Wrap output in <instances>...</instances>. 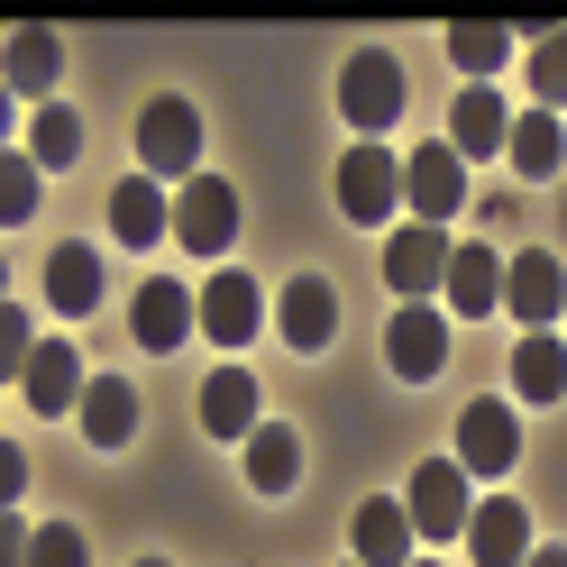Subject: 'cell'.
<instances>
[{
	"label": "cell",
	"instance_id": "obj_1",
	"mask_svg": "<svg viewBox=\"0 0 567 567\" xmlns=\"http://www.w3.org/2000/svg\"><path fill=\"white\" fill-rule=\"evenodd\" d=\"M403 513H412V530L421 540H467V522H476V476L457 467V457H421L412 467V485H403Z\"/></svg>",
	"mask_w": 567,
	"mask_h": 567
},
{
	"label": "cell",
	"instance_id": "obj_2",
	"mask_svg": "<svg viewBox=\"0 0 567 567\" xmlns=\"http://www.w3.org/2000/svg\"><path fill=\"white\" fill-rule=\"evenodd\" d=\"M137 165H147L156 184H174V193H184L193 174H210V165H202V111H193L184 92L147 101V120H137Z\"/></svg>",
	"mask_w": 567,
	"mask_h": 567
},
{
	"label": "cell",
	"instance_id": "obj_3",
	"mask_svg": "<svg viewBox=\"0 0 567 567\" xmlns=\"http://www.w3.org/2000/svg\"><path fill=\"white\" fill-rule=\"evenodd\" d=\"M339 120L358 128V137H384L403 120V64L384 55V47H358L339 64Z\"/></svg>",
	"mask_w": 567,
	"mask_h": 567
},
{
	"label": "cell",
	"instance_id": "obj_4",
	"mask_svg": "<svg viewBox=\"0 0 567 567\" xmlns=\"http://www.w3.org/2000/svg\"><path fill=\"white\" fill-rule=\"evenodd\" d=\"M339 210H348L358 229H375V220H394V210H403V165H394V147L358 137V147L339 156Z\"/></svg>",
	"mask_w": 567,
	"mask_h": 567
},
{
	"label": "cell",
	"instance_id": "obj_5",
	"mask_svg": "<svg viewBox=\"0 0 567 567\" xmlns=\"http://www.w3.org/2000/svg\"><path fill=\"white\" fill-rule=\"evenodd\" d=\"M449 457H457L476 485H504V476H513V457H522V421L485 394V403L457 412V449H449Z\"/></svg>",
	"mask_w": 567,
	"mask_h": 567
},
{
	"label": "cell",
	"instance_id": "obj_6",
	"mask_svg": "<svg viewBox=\"0 0 567 567\" xmlns=\"http://www.w3.org/2000/svg\"><path fill=\"white\" fill-rule=\"evenodd\" d=\"M174 238H184L193 257H229L238 247V193L220 174H193V184L174 193Z\"/></svg>",
	"mask_w": 567,
	"mask_h": 567
},
{
	"label": "cell",
	"instance_id": "obj_7",
	"mask_svg": "<svg viewBox=\"0 0 567 567\" xmlns=\"http://www.w3.org/2000/svg\"><path fill=\"white\" fill-rule=\"evenodd\" d=\"M257 330H266V284L238 275V266H210V284H202V339L247 348Z\"/></svg>",
	"mask_w": 567,
	"mask_h": 567
},
{
	"label": "cell",
	"instance_id": "obj_8",
	"mask_svg": "<svg viewBox=\"0 0 567 567\" xmlns=\"http://www.w3.org/2000/svg\"><path fill=\"white\" fill-rule=\"evenodd\" d=\"M449 229H431V220H412V229H394L384 238V284H394L403 302H431L440 284H449Z\"/></svg>",
	"mask_w": 567,
	"mask_h": 567
},
{
	"label": "cell",
	"instance_id": "obj_9",
	"mask_svg": "<svg viewBox=\"0 0 567 567\" xmlns=\"http://www.w3.org/2000/svg\"><path fill=\"white\" fill-rule=\"evenodd\" d=\"M504 311H513L522 330H549L558 311H567V275H558L549 247H522V257L504 266Z\"/></svg>",
	"mask_w": 567,
	"mask_h": 567
},
{
	"label": "cell",
	"instance_id": "obj_10",
	"mask_svg": "<svg viewBox=\"0 0 567 567\" xmlns=\"http://www.w3.org/2000/svg\"><path fill=\"white\" fill-rule=\"evenodd\" d=\"M384 358H394L403 384H431V375L449 367V321H440V302H403L394 330H384Z\"/></svg>",
	"mask_w": 567,
	"mask_h": 567
},
{
	"label": "cell",
	"instance_id": "obj_11",
	"mask_svg": "<svg viewBox=\"0 0 567 567\" xmlns=\"http://www.w3.org/2000/svg\"><path fill=\"white\" fill-rule=\"evenodd\" d=\"M128 330H137V348H184V339L202 330V293H193V284H174V275L137 284V311H128Z\"/></svg>",
	"mask_w": 567,
	"mask_h": 567
},
{
	"label": "cell",
	"instance_id": "obj_12",
	"mask_svg": "<svg viewBox=\"0 0 567 567\" xmlns=\"http://www.w3.org/2000/svg\"><path fill=\"white\" fill-rule=\"evenodd\" d=\"M403 210H421V220H449V210H467V165H457V147H421L403 165Z\"/></svg>",
	"mask_w": 567,
	"mask_h": 567
},
{
	"label": "cell",
	"instance_id": "obj_13",
	"mask_svg": "<svg viewBox=\"0 0 567 567\" xmlns=\"http://www.w3.org/2000/svg\"><path fill=\"white\" fill-rule=\"evenodd\" d=\"M440 293H449L457 321H485V311H504V257H494L485 238H467V247L449 257V284H440Z\"/></svg>",
	"mask_w": 567,
	"mask_h": 567
},
{
	"label": "cell",
	"instance_id": "obj_14",
	"mask_svg": "<svg viewBox=\"0 0 567 567\" xmlns=\"http://www.w3.org/2000/svg\"><path fill=\"white\" fill-rule=\"evenodd\" d=\"M275 330H284V348H330V339H339V293H330V275H293V284H284Z\"/></svg>",
	"mask_w": 567,
	"mask_h": 567
},
{
	"label": "cell",
	"instance_id": "obj_15",
	"mask_svg": "<svg viewBox=\"0 0 567 567\" xmlns=\"http://www.w3.org/2000/svg\"><path fill=\"white\" fill-rule=\"evenodd\" d=\"M19 394H28V412H83V394H92V375H83V358L64 339H47L38 358H28V375H19Z\"/></svg>",
	"mask_w": 567,
	"mask_h": 567
},
{
	"label": "cell",
	"instance_id": "obj_16",
	"mask_svg": "<svg viewBox=\"0 0 567 567\" xmlns=\"http://www.w3.org/2000/svg\"><path fill=\"white\" fill-rule=\"evenodd\" d=\"M504 137H513V120H504V92L467 83V92L449 101V147H457V165H467V156H504Z\"/></svg>",
	"mask_w": 567,
	"mask_h": 567
},
{
	"label": "cell",
	"instance_id": "obj_17",
	"mask_svg": "<svg viewBox=\"0 0 567 567\" xmlns=\"http://www.w3.org/2000/svg\"><path fill=\"white\" fill-rule=\"evenodd\" d=\"M111 238H120V247H156V238H174V202H165L156 174H128V184L111 193Z\"/></svg>",
	"mask_w": 567,
	"mask_h": 567
},
{
	"label": "cell",
	"instance_id": "obj_18",
	"mask_svg": "<svg viewBox=\"0 0 567 567\" xmlns=\"http://www.w3.org/2000/svg\"><path fill=\"white\" fill-rule=\"evenodd\" d=\"M467 558H476V567H522V558H530V513L504 504V494H494V504H476V522H467Z\"/></svg>",
	"mask_w": 567,
	"mask_h": 567
},
{
	"label": "cell",
	"instance_id": "obj_19",
	"mask_svg": "<svg viewBox=\"0 0 567 567\" xmlns=\"http://www.w3.org/2000/svg\"><path fill=\"white\" fill-rule=\"evenodd\" d=\"M513 394H522V403H567V339H558V330H522V348H513Z\"/></svg>",
	"mask_w": 567,
	"mask_h": 567
},
{
	"label": "cell",
	"instance_id": "obj_20",
	"mask_svg": "<svg viewBox=\"0 0 567 567\" xmlns=\"http://www.w3.org/2000/svg\"><path fill=\"white\" fill-rule=\"evenodd\" d=\"M257 375H247V367H220V375H210L202 384V431L210 440H247V431H257Z\"/></svg>",
	"mask_w": 567,
	"mask_h": 567
},
{
	"label": "cell",
	"instance_id": "obj_21",
	"mask_svg": "<svg viewBox=\"0 0 567 567\" xmlns=\"http://www.w3.org/2000/svg\"><path fill=\"white\" fill-rule=\"evenodd\" d=\"M83 440H92V449H128V440H137V384H128V375H92Z\"/></svg>",
	"mask_w": 567,
	"mask_h": 567
},
{
	"label": "cell",
	"instance_id": "obj_22",
	"mask_svg": "<svg viewBox=\"0 0 567 567\" xmlns=\"http://www.w3.org/2000/svg\"><path fill=\"white\" fill-rule=\"evenodd\" d=\"M504 156H513L522 184H549V174L567 165V128H558V111H522L513 137H504Z\"/></svg>",
	"mask_w": 567,
	"mask_h": 567
},
{
	"label": "cell",
	"instance_id": "obj_23",
	"mask_svg": "<svg viewBox=\"0 0 567 567\" xmlns=\"http://www.w3.org/2000/svg\"><path fill=\"white\" fill-rule=\"evenodd\" d=\"M55 64H64V38H55V28H38V19L10 28V92H19V101H47V92H55Z\"/></svg>",
	"mask_w": 567,
	"mask_h": 567
},
{
	"label": "cell",
	"instance_id": "obj_24",
	"mask_svg": "<svg viewBox=\"0 0 567 567\" xmlns=\"http://www.w3.org/2000/svg\"><path fill=\"white\" fill-rule=\"evenodd\" d=\"M293 476H302V440L284 431V421H257V431H247V485L257 494H293Z\"/></svg>",
	"mask_w": 567,
	"mask_h": 567
},
{
	"label": "cell",
	"instance_id": "obj_25",
	"mask_svg": "<svg viewBox=\"0 0 567 567\" xmlns=\"http://www.w3.org/2000/svg\"><path fill=\"white\" fill-rule=\"evenodd\" d=\"M412 513L403 504H358V567H412Z\"/></svg>",
	"mask_w": 567,
	"mask_h": 567
},
{
	"label": "cell",
	"instance_id": "obj_26",
	"mask_svg": "<svg viewBox=\"0 0 567 567\" xmlns=\"http://www.w3.org/2000/svg\"><path fill=\"white\" fill-rule=\"evenodd\" d=\"M47 302H55V321H83L101 302V257L92 247H55L47 257Z\"/></svg>",
	"mask_w": 567,
	"mask_h": 567
},
{
	"label": "cell",
	"instance_id": "obj_27",
	"mask_svg": "<svg viewBox=\"0 0 567 567\" xmlns=\"http://www.w3.org/2000/svg\"><path fill=\"white\" fill-rule=\"evenodd\" d=\"M522 83H530V111H567V28H540Z\"/></svg>",
	"mask_w": 567,
	"mask_h": 567
},
{
	"label": "cell",
	"instance_id": "obj_28",
	"mask_svg": "<svg viewBox=\"0 0 567 567\" xmlns=\"http://www.w3.org/2000/svg\"><path fill=\"white\" fill-rule=\"evenodd\" d=\"M28 156H38L47 174H64V165H74V156H83V120H74V111H64V101H47V111H38V120H28Z\"/></svg>",
	"mask_w": 567,
	"mask_h": 567
},
{
	"label": "cell",
	"instance_id": "obj_29",
	"mask_svg": "<svg viewBox=\"0 0 567 567\" xmlns=\"http://www.w3.org/2000/svg\"><path fill=\"white\" fill-rule=\"evenodd\" d=\"M449 64H467V74L485 83L494 64H513V38H504L494 19H457V28H449Z\"/></svg>",
	"mask_w": 567,
	"mask_h": 567
},
{
	"label": "cell",
	"instance_id": "obj_30",
	"mask_svg": "<svg viewBox=\"0 0 567 567\" xmlns=\"http://www.w3.org/2000/svg\"><path fill=\"white\" fill-rule=\"evenodd\" d=\"M38 174H47V165L28 156V147L0 156V220H10V229H19V220H38Z\"/></svg>",
	"mask_w": 567,
	"mask_h": 567
},
{
	"label": "cell",
	"instance_id": "obj_31",
	"mask_svg": "<svg viewBox=\"0 0 567 567\" xmlns=\"http://www.w3.org/2000/svg\"><path fill=\"white\" fill-rule=\"evenodd\" d=\"M38 348H47V339L28 330V311L10 302V311H0V367H10V375H28V358H38Z\"/></svg>",
	"mask_w": 567,
	"mask_h": 567
},
{
	"label": "cell",
	"instance_id": "obj_32",
	"mask_svg": "<svg viewBox=\"0 0 567 567\" xmlns=\"http://www.w3.org/2000/svg\"><path fill=\"white\" fill-rule=\"evenodd\" d=\"M83 558H92V549H83V530H74V522H47V530H38V558H28V567H83Z\"/></svg>",
	"mask_w": 567,
	"mask_h": 567
},
{
	"label": "cell",
	"instance_id": "obj_33",
	"mask_svg": "<svg viewBox=\"0 0 567 567\" xmlns=\"http://www.w3.org/2000/svg\"><path fill=\"white\" fill-rule=\"evenodd\" d=\"M28 558H38V530L10 513V522H0V567H28Z\"/></svg>",
	"mask_w": 567,
	"mask_h": 567
},
{
	"label": "cell",
	"instance_id": "obj_34",
	"mask_svg": "<svg viewBox=\"0 0 567 567\" xmlns=\"http://www.w3.org/2000/svg\"><path fill=\"white\" fill-rule=\"evenodd\" d=\"M19 494H28V449L10 440V449H0V504H19Z\"/></svg>",
	"mask_w": 567,
	"mask_h": 567
},
{
	"label": "cell",
	"instance_id": "obj_35",
	"mask_svg": "<svg viewBox=\"0 0 567 567\" xmlns=\"http://www.w3.org/2000/svg\"><path fill=\"white\" fill-rule=\"evenodd\" d=\"M522 567H567V549H540V540H530V558Z\"/></svg>",
	"mask_w": 567,
	"mask_h": 567
},
{
	"label": "cell",
	"instance_id": "obj_36",
	"mask_svg": "<svg viewBox=\"0 0 567 567\" xmlns=\"http://www.w3.org/2000/svg\"><path fill=\"white\" fill-rule=\"evenodd\" d=\"M412 567H440V558H412Z\"/></svg>",
	"mask_w": 567,
	"mask_h": 567
},
{
	"label": "cell",
	"instance_id": "obj_37",
	"mask_svg": "<svg viewBox=\"0 0 567 567\" xmlns=\"http://www.w3.org/2000/svg\"><path fill=\"white\" fill-rule=\"evenodd\" d=\"M137 567H165V558H137Z\"/></svg>",
	"mask_w": 567,
	"mask_h": 567
},
{
	"label": "cell",
	"instance_id": "obj_38",
	"mask_svg": "<svg viewBox=\"0 0 567 567\" xmlns=\"http://www.w3.org/2000/svg\"><path fill=\"white\" fill-rule=\"evenodd\" d=\"M348 567H358V558H348Z\"/></svg>",
	"mask_w": 567,
	"mask_h": 567
}]
</instances>
